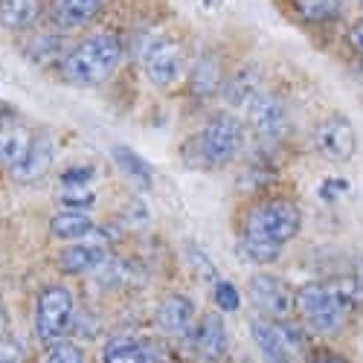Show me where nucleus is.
Wrapping results in <instances>:
<instances>
[{
	"instance_id": "nucleus-12",
	"label": "nucleus",
	"mask_w": 363,
	"mask_h": 363,
	"mask_svg": "<svg viewBox=\"0 0 363 363\" xmlns=\"http://www.w3.org/2000/svg\"><path fill=\"white\" fill-rule=\"evenodd\" d=\"M105 0H50V21L62 29H79L96 21Z\"/></svg>"
},
{
	"instance_id": "nucleus-2",
	"label": "nucleus",
	"mask_w": 363,
	"mask_h": 363,
	"mask_svg": "<svg viewBox=\"0 0 363 363\" xmlns=\"http://www.w3.org/2000/svg\"><path fill=\"white\" fill-rule=\"evenodd\" d=\"M299 224H302V216L291 201H282V198L262 201L245 216V238L259 241V245H270V247H282L299 233Z\"/></svg>"
},
{
	"instance_id": "nucleus-18",
	"label": "nucleus",
	"mask_w": 363,
	"mask_h": 363,
	"mask_svg": "<svg viewBox=\"0 0 363 363\" xmlns=\"http://www.w3.org/2000/svg\"><path fill=\"white\" fill-rule=\"evenodd\" d=\"M224 84V70H221V62L216 55H203L201 62L192 67V76H189V87L195 96H213L218 94Z\"/></svg>"
},
{
	"instance_id": "nucleus-14",
	"label": "nucleus",
	"mask_w": 363,
	"mask_h": 363,
	"mask_svg": "<svg viewBox=\"0 0 363 363\" xmlns=\"http://www.w3.org/2000/svg\"><path fill=\"white\" fill-rule=\"evenodd\" d=\"M250 331H253V340H256V346H259V352L264 354L267 363H291V346L285 343L279 323L253 320Z\"/></svg>"
},
{
	"instance_id": "nucleus-30",
	"label": "nucleus",
	"mask_w": 363,
	"mask_h": 363,
	"mask_svg": "<svg viewBox=\"0 0 363 363\" xmlns=\"http://www.w3.org/2000/svg\"><path fill=\"white\" fill-rule=\"evenodd\" d=\"M343 189H349L346 180H325V186H323V198H325V201H331V198H335L331 192H343Z\"/></svg>"
},
{
	"instance_id": "nucleus-32",
	"label": "nucleus",
	"mask_w": 363,
	"mask_h": 363,
	"mask_svg": "<svg viewBox=\"0 0 363 363\" xmlns=\"http://www.w3.org/2000/svg\"><path fill=\"white\" fill-rule=\"evenodd\" d=\"M357 288L363 291V259L357 262Z\"/></svg>"
},
{
	"instance_id": "nucleus-28",
	"label": "nucleus",
	"mask_w": 363,
	"mask_h": 363,
	"mask_svg": "<svg viewBox=\"0 0 363 363\" xmlns=\"http://www.w3.org/2000/svg\"><path fill=\"white\" fill-rule=\"evenodd\" d=\"M0 363H23V354H21V346L0 337Z\"/></svg>"
},
{
	"instance_id": "nucleus-10",
	"label": "nucleus",
	"mask_w": 363,
	"mask_h": 363,
	"mask_svg": "<svg viewBox=\"0 0 363 363\" xmlns=\"http://www.w3.org/2000/svg\"><path fill=\"white\" fill-rule=\"evenodd\" d=\"M247 119L262 140H279L288 131V108L274 94H256L247 102Z\"/></svg>"
},
{
	"instance_id": "nucleus-8",
	"label": "nucleus",
	"mask_w": 363,
	"mask_h": 363,
	"mask_svg": "<svg viewBox=\"0 0 363 363\" xmlns=\"http://www.w3.org/2000/svg\"><path fill=\"white\" fill-rule=\"evenodd\" d=\"M105 363H177L174 352L151 337H134V335H119L105 343L102 352Z\"/></svg>"
},
{
	"instance_id": "nucleus-25",
	"label": "nucleus",
	"mask_w": 363,
	"mask_h": 363,
	"mask_svg": "<svg viewBox=\"0 0 363 363\" xmlns=\"http://www.w3.org/2000/svg\"><path fill=\"white\" fill-rule=\"evenodd\" d=\"M84 360V352L76 346V343H67V340H58L50 346L47 352V360L44 363H82Z\"/></svg>"
},
{
	"instance_id": "nucleus-7",
	"label": "nucleus",
	"mask_w": 363,
	"mask_h": 363,
	"mask_svg": "<svg viewBox=\"0 0 363 363\" xmlns=\"http://www.w3.org/2000/svg\"><path fill=\"white\" fill-rule=\"evenodd\" d=\"M314 145L331 163L352 160L354 151H357V134H354V125L349 123V116L328 113L325 119H320V125L314 131Z\"/></svg>"
},
{
	"instance_id": "nucleus-33",
	"label": "nucleus",
	"mask_w": 363,
	"mask_h": 363,
	"mask_svg": "<svg viewBox=\"0 0 363 363\" xmlns=\"http://www.w3.org/2000/svg\"><path fill=\"white\" fill-rule=\"evenodd\" d=\"M357 4H360V6H363V0H357Z\"/></svg>"
},
{
	"instance_id": "nucleus-27",
	"label": "nucleus",
	"mask_w": 363,
	"mask_h": 363,
	"mask_svg": "<svg viewBox=\"0 0 363 363\" xmlns=\"http://www.w3.org/2000/svg\"><path fill=\"white\" fill-rule=\"evenodd\" d=\"M94 169L90 166H73V169H67V172H62V184L65 186H87L90 180H94Z\"/></svg>"
},
{
	"instance_id": "nucleus-15",
	"label": "nucleus",
	"mask_w": 363,
	"mask_h": 363,
	"mask_svg": "<svg viewBox=\"0 0 363 363\" xmlns=\"http://www.w3.org/2000/svg\"><path fill=\"white\" fill-rule=\"evenodd\" d=\"M108 259V247L102 241H84V245H73L67 250H62L58 256V267L65 274H84V270H94Z\"/></svg>"
},
{
	"instance_id": "nucleus-21",
	"label": "nucleus",
	"mask_w": 363,
	"mask_h": 363,
	"mask_svg": "<svg viewBox=\"0 0 363 363\" xmlns=\"http://www.w3.org/2000/svg\"><path fill=\"white\" fill-rule=\"evenodd\" d=\"M41 15V0H0V26L26 29Z\"/></svg>"
},
{
	"instance_id": "nucleus-26",
	"label": "nucleus",
	"mask_w": 363,
	"mask_h": 363,
	"mask_svg": "<svg viewBox=\"0 0 363 363\" xmlns=\"http://www.w3.org/2000/svg\"><path fill=\"white\" fill-rule=\"evenodd\" d=\"M216 306H218L221 311H238L241 296H238L235 285H230V282H218V285H216Z\"/></svg>"
},
{
	"instance_id": "nucleus-22",
	"label": "nucleus",
	"mask_w": 363,
	"mask_h": 363,
	"mask_svg": "<svg viewBox=\"0 0 363 363\" xmlns=\"http://www.w3.org/2000/svg\"><path fill=\"white\" fill-rule=\"evenodd\" d=\"M294 12L306 23H328L340 15V0H291Z\"/></svg>"
},
{
	"instance_id": "nucleus-24",
	"label": "nucleus",
	"mask_w": 363,
	"mask_h": 363,
	"mask_svg": "<svg viewBox=\"0 0 363 363\" xmlns=\"http://www.w3.org/2000/svg\"><path fill=\"white\" fill-rule=\"evenodd\" d=\"M58 198H62V203L70 206V209L94 206V201H96V195H94V189H90V184H87V186H65V184H62V192H58Z\"/></svg>"
},
{
	"instance_id": "nucleus-13",
	"label": "nucleus",
	"mask_w": 363,
	"mask_h": 363,
	"mask_svg": "<svg viewBox=\"0 0 363 363\" xmlns=\"http://www.w3.org/2000/svg\"><path fill=\"white\" fill-rule=\"evenodd\" d=\"M192 320H195V306L192 299H186L184 294H172L160 302L157 308V325L166 331V335H186L192 328Z\"/></svg>"
},
{
	"instance_id": "nucleus-17",
	"label": "nucleus",
	"mask_w": 363,
	"mask_h": 363,
	"mask_svg": "<svg viewBox=\"0 0 363 363\" xmlns=\"http://www.w3.org/2000/svg\"><path fill=\"white\" fill-rule=\"evenodd\" d=\"M113 163L116 169L125 174V180H131V186L148 192L151 186H155V172H151V166L137 155L134 148L128 145H113Z\"/></svg>"
},
{
	"instance_id": "nucleus-23",
	"label": "nucleus",
	"mask_w": 363,
	"mask_h": 363,
	"mask_svg": "<svg viewBox=\"0 0 363 363\" xmlns=\"http://www.w3.org/2000/svg\"><path fill=\"white\" fill-rule=\"evenodd\" d=\"M259 94L256 90V73L250 70H241L230 84H227V99L233 102V105H247L253 96Z\"/></svg>"
},
{
	"instance_id": "nucleus-3",
	"label": "nucleus",
	"mask_w": 363,
	"mask_h": 363,
	"mask_svg": "<svg viewBox=\"0 0 363 363\" xmlns=\"http://www.w3.org/2000/svg\"><path fill=\"white\" fill-rule=\"evenodd\" d=\"M349 302H352L349 288L331 291L325 285H302L294 294V306H296L299 317L314 331H337L346 320Z\"/></svg>"
},
{
	"instance_id": "nucleus-11",
	"label": "nucleus",
	"mask_w": 363,
	"mask_h": 363,
	"mask_svg": "<svg viewBox=\"0 0 363 363\" xmlns=\"http://www.w3.org/2000/svg\"><path fill=\"white\" fill-rule=\"evenodd\" d=\"M192 349L203 360H221L227 352V325L221 314H203L192 328Z\"/></svg>"
},
{
	"instance_id": "nucleus-5",
	"label": "nucleus",
	"mask_w": 363,
	"mask_h": 363,
	"mask_svg": "<svg viewBox=\"0 0 363 363\" xmlns=\"http://www.w3.org/2000/svg\"><path fill=\"white\" fill-rule=\"evenodd\" d=\"M73 320V296L62 285H50L38 296V308H35V331L38 337L52 343L67 331Z\"/></svg>"
},
{
	"instance_id": "nucleus-6",
	"label": "nucleus",
	"mask_w": 363,
	"mask_h": 363,
	"mask_svg": "<svg viewBox=\"0 0 363 363\" xmlns=\"http://www.w3.org/2000/svg\"><path fill=\"white\" fill-rule=\"evenodd\" d=\"M145 79L157 87H172L184 76V47L172 38H151L143 50Z\"/></svg>"
},
{
	"instance_id": "nucleus-4",
	"label": "nucleus",
	"mask_w": 363,
	"mask_h": 363,
	"mask_svg": "<svg viewBox=\"0 0 363 363\" xmlns=\"http://www.w3.org/2000/svg\"><path fill=\"white\" fill-rule=\"evenodd\" d=\"M195 145H198L195 166H227L245 145V123L233 113H216L195 137Z\"/></svg>"
},
{
	"instance_id": "nucleus-29",
	"label": "nucleus",
	"mask_w": 363,
	"mask_h": 363,
	"mask_svg": "<svg viewBox=\"0 0 363 363\" xmlns=\"http://www.w3.org/2000/svg\"><path fill=\"white\" fill-rule=\"evenodd\" d=\"M346 38H349V47H352L354 52H360V55H363V18H357V21L349 26Z\"/></svg>"
},
{
	"instance_id": "nucleus-16",
	"label": "nucleus",
	"mask_w": 363,
	"mask_h": 363,
	"mask_svg": "<svg viewBox=\"0 0 363 363\" xmlns=\"http://www.w3.org/2000/svg\"><path fill=\"white\" fill-rule=\"evenodd\" d=\"M50 163H52V140L50 137H33V145H29L26 157L12 172H15V177L21 180V184H29V180L44 177Z\"/></svg>"
},
{
	"instance_id": "nucleus-31",
	"label": "nucleus",
	"mask_w": 363,
	"mask_h": 363,
	"mask_svg": "<svg viewBox=\"0 0 363 363\" xmlns=\"http://www.w3.org/2000/svg\"><path fill=\"white\" fill-rule=\"evenodd\" d=\"M311 363H346V357H340V354H335V352H317V354L311 357Z\"/></svg>"
},
{
	"instance_id": "nucleus-1",
	"label": "nucleus",
	"mask_w": 363,
	"mask_h": 363,
	"mask_svg": "<svg viewBox=\"0 0 363 363\" xmlns=\"http://www.w3.org/2000/svg\"><path fill=\"white\" fill-rule=\"evenodd\" d=\"M119 62H123V41L111 33H96L79 41L73 50H67L58 70L70 84L90 87L111 79Z\"/></svg>"
},
{
	"instance_id": "nucleus-20",
	"label": "nucleus",
	"mask_w": 363,
	"mask_h": 363,
	"mask_svg": "<svg viewBox=\"0 0 363 363\" xmlns=\"http://www.w3.org/2000/svg\"><path fill=\"white\" fill-rule=\"evenodd\" d=\"M29 145H33V134L21 125H9V128H0V166L15 169L23 157Z\"/></svg>"
},
{
	"instance_id": "nucleus-9",
	"label": "nucleus",
	"mask_w": 363,
	"mask_h": 363,
	"mask_svg": "<svg viewBox=\"0 0 363 363\" xmlns=\"http://www.w3.org/2000/svg\"><path fill=\"white\" fill-rule=\"evenodd\" d=\"M250 299L253 306L267 314L270 320H285L294 311V291L285 279L270 277V274H256L250 279Z\"/></svg>"
},
{
	"instance_id": "nucleus-19",
	"label": "nucleus",
	"mask_w": 363,
	"mask_h": 363,
	"mask_svg": "<svg viewBox=\"0 0 363 363\" xmlns=\"http://www.w3.org/2000/svg\"><path fill=\"white\" fill-rule=\"evenodd\" d=\"M50 230L55 238H65V241H73V238H84L94 233V218H90L84 209H62L55 213L52 221H50Z\"/></svg>"
}]
</instances>
